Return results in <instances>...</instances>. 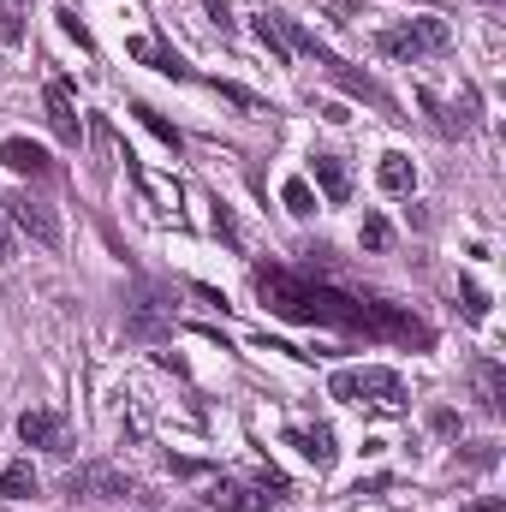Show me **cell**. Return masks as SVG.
<instances>
[{
    "label": "cell",
    "mask_w": 506,
    "mask_h": 512,
    "mask_svg": "<svg viewBox=\"0 0 506 512\" xmlns=\"http://www.w3.org/2000/svg\"><path fill=\"white\" fill-rule=\"evenodd\" d=\"M256 298L268 304V316L280 322H304V328H346V334H370V340H411L429 346V328L381 298H358L334 280H316L310 268H286V262H256L251 268Z\"/></svg>",
    "instance_id": "cell-1"
},
{
    "label": "cell",
    "mask_w": 506,
    "mask_h": 512,
    "mask_svg": "<svg viewBox=\"0 0 506 512\" xmlns=\"http://www.w3.org/2000/svg\"><path fill=\"white\" fill-rule=\"evenodd\" d=\"M447 42H453V30L441 18H405V24L376 30V54H387V60H423V54H441Z\"/></svg>",
    "instance_id": "cell-2"
},
{
    "label": "cell",
    "mask_w": 506,
    "mask_h": 512,
    "mask_svg": "<svg viewBox=\"0 0 506 512\" xmlns=\"http://www.w3.org/2000/svg\"><path fill=\"white\" fill-rule=\"evenodd\" d=\"M328 393L334 399H370L381 411H405V382L393 370H334Z\"/></svg>",
    "instance_id": "cell-3"
},
{
    "label": "cell",
    "mask_w": 506,
    "mask_h": 512,
    "mask_svg": "<svg viewBox=\"0 0 506 512\" xmlns=\"http://www.w3.org/2000/svg\"><path fill=\"white\" fill-rule=\"evenodd\" d=\"M126 334L131 340H167L173 334V304L155 280H137L126 298Z\"/></svg>",
    "instance_id": "cell-4"
},
{
    "label": "cell",
    "mask_w": 506,
    "mask_h": 512,
    "mask_svg": "<svg viewBox=\"0 0 506 512\" xmlns=\"http://www.w3.org/2000/svg\"><path fill=\"white\" fill-rule=\"evenodd\" d=\"M310 54H316V66H322V72H328V78H334V84H340L346 96H358V102H370V108H381V114H393V108H399V102H393V96L381 90V84L370 78V72H358V66H346V60H340V54H328L322 42H316ZM393 120H399V114H393Z\"/></svg>",
    "instance_id": "cell-5"
},
{
    "label": "cell",
    "mask_w": 506,
    "mask_h": 512,
    "mask_svg": "<svg viewBox=\"0 0 506 512\" xmlns=\"http://www.w3.org/2000/svg\"><path fill=\"white\" fill-rule=\"evenodd\" d=\"M0 209H6V221H12L18 233H30L36 245H48V251L60 245V221H54V209H48V203H36V197H24V191H18V197H6Z\"/></svg>",
    "instance_id": "cell-6"
},
{
    "label": "cell",
    "mask_w": 506,
    "mask_h": 512,
    "mask_svg": "<svg viewBox=\"0 0 506 512\" xmlns=\"http://www.w3.org/2000/svg\"><path fill=\"white\" fill-rule=\"evenodd\" d=\"M66 495H72V501H126L131 477H120L114 465H84V471L66 477Z\"/></svg>",
    "instance_id": "cell-7"
},
{
    "label": "cell",
    "mask_w": 506,
    "mask_h": 512,
    "mask_svg": "<svg viewBox=\"0 0 506 512\" xmlns=\"http://www.w3.org/2000/svg\"><path fill=\"white\" fill-rule=\"evenodd\" d=\"M18 441H24V447H42V453H72L60 411H24V417H18Z\"/></svg>",
    "instance_id": "cell-8"
},
{
    "label": "cell",
    "mask_w": 506,
    "mask_h": 512,
    "mask_svg": "<svg viewBox=\"0 0 506 512\" xmlns=\"http://www.w3.org/2000/svg\"><path fill=\"white\" fill-rule=\"evenodd\" d=\"M0 167H12L18 179H48V173H54L48 149L30 143V137H6V143H0Z\"/></svg>",
    "instance_id": "cell-9"
},
{
    "label": "cell",
    "mask_w": 506,
    "mask_h": 512,
    "mask_svg": "<svg viewBox=\"0 0 506 512\" xmlns=\"http://www.w3.org/2000/svg\"><path fill=\"white\" fill-rule=\"evenodd\" d=\"M42 102H48V126H54L60 143H78V137H84V120H78V108H72V90H66L60 78L42 90Z\"/></svg>",
    "instance_id": "cell-10"
},
{
    "label": "cell",
    "mask_w": 506,
    "mask_h": 512,
    "mask_svg": "<svg viewBox=\"0 0 506 512\" xmlns=\"http://www.w3.org/2000/svg\"><path fill=\"white\" fill-rule=\"evenodd\" d=\"M126 48H131V60H143V66H155L161 78H191V66H185V60H179V54H173V48H167L161 36H131Z\"/></svg>",
    "instance_id": "cell-11"
},
{
    "label": "cell",
    "mask_w": 506,
    "mask_h": 512,
    "mask_svg": "<svg viewBox=\"0 0 506 512\" xmlns=\"http://www.w3.org/2000/svg\"><path fill=\"white\" fill-rule=\"evenodd\" d=\"M286 441H292V447H298L316 471H328V465L340 459V447H334V429H328V423H316V429H292Z\"/></svg>",
    "instance_id": "cell-12"
},
{
    "label": "cell",
    "mask_w": 506,
    "mask_h": 512,
    "mask_svg": "<svg viewBox=\"0 0 506 512\" xmlns=\"http://www.w3.org/2000/svg\"><path fill=\"white\" fill-rule=\"evenodd\" d=\"M310 179L322 185L328 203H346V197H352V173L340 167V155H310Z\"/></svg>",
    "instance_id": "cell-13"
},
{
    "label": "cell",
    "mask_w": 506,
    "mask_h": 512,
    "mask_svg": "<svg viewBox=\"0 0 506 512\" xmlns=\"http://www.w3.org/2000/svg\"><path fill=\"white\" fill-rule=\"evenodd\" d=\"M209 507H221V512H268L274 507V495H256V489H245V483H215V489H209Z\"/></svg>",
    "instance_id": "cell-14"
},
{
    "label": "cell",
    "mask_w": 506,
    "mask_h": 512,
    "mask_svg": "<svg viewBox=\"0 0 506 512\" xmlns=\"http://www.w3.org/2000/svg\"><path fill=\"white\" fill-rule=\"evenodd\" d=\"M376 179H381V191H393V197H405L411 185H417V167L399 155V149H387L381 155V167H376Z\"/></svg>",
    "instance_id": "cell-15"
},
{
    "label": "cell",
    "mask_w": 506,
    "mask_h": 512,
    "mask_svg": "<svg viewBox=\"0 0 506 512\" xmlns=\"http://www.w3.org/2000/svg\"><path fill=\"white\" fill-rule=\"evenodd\" d=\"M30 495H36V471H30V459L0 465V501H30Z\"/></svg>",
    "instance_id": "cell-16"
},
{
    "label": "cell",
    "mask_w": 506,
    "mask_h": 512,
    "mask_svg": "<svg viewBox=\"0 0 506 512\" xmlns=\"http://www.w3.org/2000/svg\"><path fill=\"white\" fill-rule=\"evenodd\" d=\"M477 387H483V411H501L506 405V370L495 364V358L477 364Z\"/></svg>",
    "instance_id": "cell-17"
},
{
    "label": "cell",
    "mask_w": 506,
    "mask_h": 512,
    "mask_svg": "<svg viewBox=\"0 0 506 512\" xmlns=\"http://www.w3.org/2000/svg\"><path fill=\"white\" fill-rule=\"evenodd\" d=\"M126 173L137 179V185H143V191H149V197H155V203H161V209H173V203H179V191H173L167 179H155V173H143V167H137L131 155H126Z\"/></svg>",
    "instance_id": "cell-18"
},
{
    "label": "cell",
    "mask_w": 506,
    "mask_h": 512,
    "mask_svg": "<svg viewBox=\"0 0 506 512\" xmlns=\"http://www.w3.org/2000/svg\"><path fill=\"white\" fill-rule=\"evenodd\" d=\"M429 108H435V102H429ZM471 108H477L471 96H465V108H435V126L447 131V137H465V131L477 126V120H471Z\"/></svg>",
    "instance_id": "cell-19"
},
{
    "label": "cell",
    "mask_w": 506,
    "mask_h": 512,
    "mask_svg": "<svg viewBox=\"0 0 506 512\" xmlns=\"http://www.w3.org/2000/svg\"><path fill=\"white\" fill-rule=\"evenodd\" d=\"M280 203H286L292 215H316V191H310V179H286V185H280Z\"/></svg>",
    "instance_id": "cell-20"
},
{
    "label": "cell",
    "mask_w": 506,
    "mask_h": 512,
    "mask_svg": "<svg viewBox=\"0 0 506 512\" xmlns=\"http://www.w3.org/2000/svg\"><path fill=\"white\" fill-rule=\"evenodd\" d=\"M131 114H137V120H143V126L155 131V137H161V143H167V149H179V143H185V137H179V126H167V120H161V114H155V108H149V102H131Z\"/></svg>",
    "instance_id": "cell-21"
},
{
    "label": "cell",
    "mask_w": 506,
    "mask_h": 512,
    "mask_svg": "<svg viewBox=\"0 0 506 512\" xmlns=\"http://www.w3.org/2000/svg\"><path fill=\"white\" fill-rule=\"evenodd\" d=\"M256 42H262V48H268V54H274V66H286V60H292V48H286V36H280V30H274V18H268V12H262V18H256Z\"/></svg>",
    "instance_id": "cell-22"
},
{
    "label": "cell",
    "mask_w": 506,
    "mask_h": 512,
    "mask_svg": "<svg viewBox=\"0 0 506 512\" xmlns=\"http://www.w3.org/2000/svg\"><path fill=\"white\" fill-rule=\"evenodd\" d=\"M459 292H465V316H471V322H483V316H489V292H483L477 280H459Z\"/></svg>",
    "instance_id": "cell-23"
},
{
    "label": "cell",
    "mask_w": 506,
    "mask_h": 512,
    "mask_svg": "<svg viewBox=\"0 0 506 512\" xmlns=\"http://www.w3.org/2000/svg\"><path fill=\"white\" fill-rule=\"evenodd\" d=\"M24 36V12H18V0H6L0 6V42H18Z\"/></svg>",
    "instance_id": "cell-24"
},
{
    "label": "cell",
    "mask_w": 506,
    "mask_h": 512,
    "mask_svg": "<svg viewBox=\"0 0 506 512\" xmlns=\"http://www.w3.org/2000/svg\"><path fill=\"white\" fill-rule=\"evenodd\" d=\"M215 90H221L227 102H239V108H251V114H268V102H262V96H251L245 84H215Z\"/></svg>",
    "instance_id": "cell-25"
},
{
    "label": "cell",
    "mask_w": 506,
    "mask_h": 512,
    "mask_svg": "<svg viewBox=\"0 0 506 512\" xmlns=\"http://www.w3.org/2000/svg\"><path fill=\"white\" fill-rule=\"evenodd\" d=\"M209 227H215V233H221V239H227V245H233V251H239V245H245V239H239V221H233V215H227V209H221V203H215V215H209Z\"/></svg>",
    "instance_id": "cell-26"
},
{
    "label": "cell",
    "mask_w": 506,
    "mask_h": 512,
    "mask_svg": "<svg viewBox=\"0 0 506 512\" xmlns=\"http://www.w3.org/2000/svg\"><path fill=\"white\" fill-rule=\"evenodd\" d=\"M358 239H364V251H387V239H393V233H387V221H381V215H370Z\"/></svg>",
    "instance_id": "cell-27"
},
{
    "label": "cell",
    "mask_w": 506,
    "mask_h": 512,
    "mask_svg": "<svg viewBox=\"0 0 506 512\" xmlns=\"http://www.w3.org/2000/svg\"><path fill=\"white\" fill-rule=\"evenodd\" d=\"M54 18H60V30H66V36H72V42H78V48H90V30H84V24H78V12H72V6H60V12H54Z\"/></svg>",
    "instance_id": "cell-28"
},
{
    "label": "cell",
    "mask_w": 506,
    "mask_h": 512,
    "mask_svg": "<svg viewBox=\"0 0 506 512\" xmlns=\"http://www.w3.org/2000/svg\"><path fill=\"white\" fill-rule=\"evenodd\" d=\"M197 6H203V12H209L221 30H233V12H227V0H197Z\"/></svg>",
    "instance_id": "cell-29"
},
{
    "label": "cell",
    "mask_w": 506,
    "mask_h": 512,
    "mask_svg": "<svg viewBox=\"0 0 506 512\" xmlns=\"http://www.w3.org/2000/svg\"><path fill=\"white\" fill-rule=\"evenodd\" d=\"M12 262V221H6V209H0V268Z\"/></svg>",
    "instance_id": "cell-30"
},
{
    "label": "cell",
    "mask_w": 506,
    "mask_h": 512,
    "mask_svg": "<svg viewBox=\"0 0 506 512\" xmlns=\"http://www.w3.org/2000/svg\"><path fill=\"white\" fill-rule=\"evenodd\" d=\"M471 512H501V501H477Z\"/></svg>",
    "instance_id": "cell-31"
},
{
    "label": "cell",
    "mask_w": 506,
    "mask_h": 512,
    "mask_svg": "<svg viewBox=\"0 0 506 512\" xmlns=\"http://www.w3.org/2000/svg\"><path fill=\"white\" fill-rule=\"evenodd\" d=\"M489 6H495V0H489Z\"/></svg>",
    "instance_id": "cell-32"
}]
</instances>
